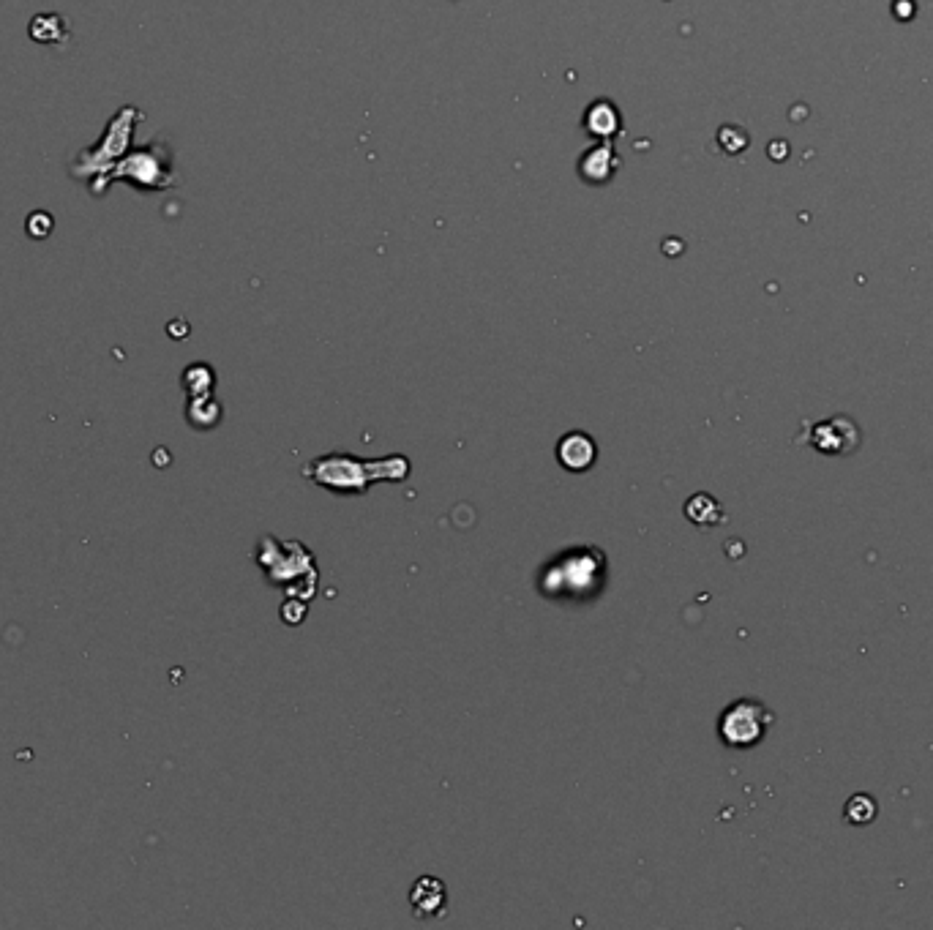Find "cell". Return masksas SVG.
<instances>
[{
    "label": "cell",
    "instance_id": "cell-6",
    "mask_svg": "<svg viewBox=\"0 0 933 930\" xmlns=\"http://www.w3.org/2000/svg\"><path fill=\"white\" fill-rule=\"evenodd\" d=\"M221 418V407L219 401H213L211 396H194L189 399V407H186V420H189L194 429L208 431L213 429Z\"/></svg>",
    "mask_w": 933,
    "mask_h": 930
},
{
    "label": "cell",
    "instance_id": "cell-4",
    "mask_svg": "<svg viewBox=\"0 0 933 930\" xmlns=\"http://www.w3.org/2000/svg\"><path fill=\"white\" fill-rule=\"evenodd\" d=\"M557 459L565 470L571 472H584L590 470L595 459H598V445L592 440L590 434H582V431H571V434H565L557 445Z\"/></svg>",
    "mask_w": 933,
    "mask_h": 930
},
{
    "label": "cell",
    "instance_id": "cell-7",
    "mask_svg": "<svg viewBox=\"0 0 933 930\" xmlns=\"http://www.w3.org/2000/svg\"><path fill=\"white\" fill-rule=\"evenodd\" d=\"M213 388V371L205 363H194L189 369L183 371V390L189 393V399L194 396H208Z\"/></svg>",
    "mask_w": 933,
    "mask_h": 930
},
{
    "label": "cell",
    "instance_id": "cell-2",
    "mask_svg": "<svg viewBox=\"0 0 933 930\" xmlns=\"http://www.w3.org/2000/svg\"><path fill=\"white\" fill-rule=\"evenodd\" d=\"M377 464L380 461L363 464V461L352 459V456H325V459L314 461L309 467L314 472H306V475L317 480L320 486H328L333 491H358V494H363L366 486H369V480L382 478L377 472L366 475V470H372Z\"/></svg>",
    "mask_w": 933,
    "mask_h": 930
},
{
    "label": "cell",
    "instance_id": "cell-5",
    "mask_svg": "<svg viewBox=\"0 0 933 930\" xmlns=\"http://www.w3.org/2000/svg\"><path fill=\"white\" fill-rule=\"evenodd\" d=\"M445 884L437 879H421L415 887H412L410 903L412 909L418 917H434V914H440L442 906H445Z\"/></svg>",
    "mask_w": 933,
    "mask_h": 930
},
{
    "label": "cell",
    "instance_id": "cell-3",
    "mask_svg": "<svg viewBox=\"0 0 933 930\" xmlns=\"http://www.w3.org/2000/svg\"><path fill=\"white\" fill-rule=\"evenodd\" d=\"M808 445L819 450V453H830V456H841V453H854V448L860 445V431L857 423L849 418H833L819 423L808 437Z\"/></svg>",
    "mask_w": 933,
    "mask_h": 930
},
{
    "label": "cell",
    "instance_id": "cell-1",
    "mask_svg": "<svg viewBox=\"0 0 933 930\" xmlns=\"http://www.w3.org/2000/svg\"><path fill=\"white\" fill-rule=\"evenodd\" d=\"M773 726V712L756 699H740L729 704L718 718V737L726 748H756Z\"/></svg>",
    "mask_w": 933,
    "mask_h": 930
},
{
    "label": "cell",
    "instance_id": "cell-8",
    "mask_svg": "<svg viewBox=\"0 0 933 930\" xmlns=\"http://www.w3.org/2000/svg\"><path fill=\"white\" fill-rule=\"evenodd\" d=\"M876 813H879V808H876V800H873V797H868V794H854L852 800L846 802V808H843V816H846V821H852V824H857V827H863V824H871V821L876 819Z\"/></svg>",
    "mask_w": 933,
    "mask_h": 930
}]
</instances>
